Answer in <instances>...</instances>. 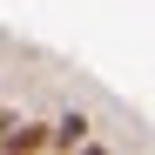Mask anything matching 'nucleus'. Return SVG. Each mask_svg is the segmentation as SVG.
I'll return each mask as SVG.
<instances>
[{"label": "nucleus", "instance_id": "obj_1", "mask_svg": "<svg viewBox=\"0 0 155 155\" xmlns=\"http://www.w3.org/2000/svg\"><path fill=\"white\" fill-rule=\"evenodd\" d=\"M47 135H54L47 121H7V135H0V155H41V148H47Z\"/></svg>", "mask_w": 155, "mask_h": 155}, {"label": "nucleus", "instance_id": "obj_3", "mask_svg": "<svg viewBox=\"0 0 155 155\" xmlns=\"http://www.w3.org/2000/svg\"><path fill=\"white\" fill-rule=\"evenodd\" d=\"M7 121H14V115H7V108H0V135H7Z\"/></svg>", "mask_w": 155, "mask_h": 155}, {"label": "nucleus", "instance_id": "obj_2", "mask_svg": "<svg viewBox=\"0 0 155 155\" xmlns=\"http://www.w3.org/2000/svg\"><path fill=\"white\" fill-rule=\"evenodd\" d=\"M88 142H94V121H88L81 108L61 115V121H54V135H47V148H88Z\"/></svg>", "mask_w": 155, "mask_h": 155}]
</instances>
